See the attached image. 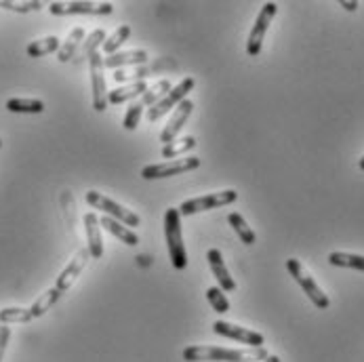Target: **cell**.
Here are the masks:
<instances>
[{
    "label": "cell",
    "mask_w": 364,
    "mask_h": 362,
    "mask_svg": "<svg viewBox=\"0 0 364 362\" xmlns=\"http://www.w3.org/2000/svg\"><path fill=\"white\" fill-rule=\"evenodd\" d=\"M267 356L265 348L228 350L217 346H190L183 350V361L188 362H259Z\"/></svg>",
    "instance_id": "obj_1"
},
{
    "label": "cell",
    "mask_w": 364,
    "mask_h": 362,
    "mask_svg": "<svg viewBox=\"0 0 364 362\" xmlns=\"http://www.w3.org/2000/svg\"><path fill=\"white\" fill-rule=\"evenodd\" d=\"M164 238L168 247V257L173 267L183 270L188 265V253L183 245V234H181V215L177 208H166L164 213Z\"/></svg>",
    "instance_id": "obj_2"
},
{
    "label": "cell",
    "mask_w": 364,
    "mask_h": 362,
    "mask_svg": "<svg viewBox=\"0 0 364 362\" xmlns=\"http://www.w3.org/2000/svg\"><path fill=\"white\" fill-rule=\"evenodd\" d=\"M85 201L89 203V207L104 211L107 217H112V219L120 221V223H122V225H127V228H137V225H141V219H139V215H137V213H133L131 208H127V207H122V205H118V203H114L112 198L104 196L102 192L89 190V192L85 194Z\"/></svg>",
    "instance_id": "obj_3"
},
{
    "label": "cell",
    "mask_w": 364,
    "mask_h": 362,
    "mask_svg": "<svg viewBox=\"0 0 364 362\" xmlns=\"http://www.w3.org/2000/svg\"><path fill=\"white\" fill-rule=\"evenodd\" d=\"M287 270H289V274L295 278V282L304 289V293L310 297V302H312L318 310H326V308L331 306V299H328L326 293L316 284V280H314L312 276L306 272V267L301 265L299 259H287Z\"/></svg>",
    "instance_id": "obj_4"
},
{
    "label": "cell",
    "mask_w": 364,
    "mask_h": 362,
    "mask_svg": "<svg viewBox=\"0 0 364 362\" xmlns=\"http://www.w3.org/2000/svg\"><path fill=\"white\" fill-rule=\"evenodd\" d=\"M236 198H238L236 190H221V192H213V194H207V196L190 198V201L181 203V207L177 211H179V215L188 217V215H196V213H203V211L232 205V203H236Z\"/></svg>",
    "instance_id": "obj_5"
},
{
    "label": "cell",
    "mask_w": 364,
    "mask_h": 362,
    "mask_svg": "<svg viewBox=\"0 0 364 362\" xmlns=\"http://www.w3.org/2000/svg\"><path fill=\"white\" fill-rule=\"evenodd\" d=\"M200 166V158L196 156H188V158H175V160H166V162H158L141 169V177L144 179H162V177H173V175H181L188 171H194Z\"/></svg>",
    "instance_id": "obj_6"
},
{
    "label": "cell",
    "mask_w": 364,
    "mask_h": 362,
    "mask_svg": "<svg viewBox=\"0 0 364 362\" xmlns=\"http://www.w3.org/2000/svg\"><path fill=\"white\" fill-rule=\"evenodd\" d=\"M194 87H196V80L192 78V76H188V78H183L177 87H173L156 105H152L150 110H148V120H158V118H162L164 114H168L173 107H177V105L181 104L183 100H186V95L190 93V91H194Z\"/></svg>",
    "instance_id": "obj_7"
},
{
    "label": "cell",
    "mask_w": 364,
    "mask_h": 362,
    "mask_svg": "<svg viewBox=\"0 0 364 362\" xmlns=\"http://www.w3.org/2000/svg\"><path fill=\"white\" fill-rule=\"evenodd\" d=\"M276 11H278L276 2H265V4L261 6L259 15H257V19H255V23H253V30H251V34H249V41H247V53H249L251 57H257L261 53L263 38H265V34H267V30H269L272 19L276 17Z\"/></svg>",
    "instance_id": "obj_8"
},
{
    "label": "cell",
    "mask_w": 364,
    "mask_h": 362,
    "mask_svg": "<svg viewBox=\"0 0 364 362\" xmlns=\"http://www.w3.org/2000/svg\"><path fill=\"white\" fill-rule=\"evenodd\" d=\"M114 4L109 2H51L49 13L57 17L65 15H109Z\"/></svg>",
    "instance_id": "obj_9"
},
{
    "label": "cell",
    "mask_w": 364,
    "mask_h": 362,
    "mask_svg": "<svg viewBox=\"0 0 364 362\" xmlns=\"http://www.w3.org/2000/svg\"><path fill=\"white\" fill-rule=\"evenodd\" d=\"M104 55L97 51L89 57V72H91V91H93V107L104 112L107 107V89L104 76Z\"/></svg>",
    "instance_id": "obj_10"
},
{
    "label": "cell",
    "mask_w": 364,
    "mask_h": 362,
    "mask_svg": "<svg viewBox=\"0 0 364 362\" xmlns=\"http://www.w3.org/2000/svg\"><path fill=\"white\" fill-rule=\"evenodd\" d=\"M213 331L221 337H230V339H236L240 344H247L249 348H263V344H265L263 335L257 331H251L247 326H238V324H232L225 320H215Z\"/></svg>",
    "instance_id": "obj_11"
},
{
    "label": "cell",
    "mask_w": 364,
    "mask_h": 362,
    "mask_svg": "<svg viewBox=\"0 0 364 362\" xmlns=\"http://www.w3.org/2000/svg\"><path fill=\"white\" fill-rule=\"evenodd\" d=\"M89 259H91V255H89V249H80L74 257H72V261L61 270V274L57 276V280H55V289H59L61 293H65L76 280H78V276L82 274V270L87 267V263H89Z\"/></svg>",
    "instance_id": "obj_12"
},
{
    "label": "cell",
    "mask_w": 364,
    "mask_h": 362,
    "mask_svg": "<svg viewBox=\"0 0 364 362\" xmlns=\"http://www.w3.org/2000/svg\"><path fill=\"white\" fill-rule=\"evenodd\" d=\"M194 112V104L190 102V100H183L181 104L175 107V112H173V116L168 118V122H166V127L162 129V133H160V142L166 146V144H171V142H175V137L179 135V131H181V127L186 124V120L190 118V114Z\"/></svg>",
    "instance_id": "obj_13"
},
{
    "label": "cell",
    "mask_w": 364,
    "mask_h": 362,
    "mask_svg": "<svg viewBox=\"0 0 364 362\" xmlns=\"http://www.w3.org/2000/svg\"><path fill=\"white\" fill-rule=\"evenodd\" d=\"M207 261L208 265H210L213 276H215L217 282H219V289H221L223 293H225V291H228V293L236 291V280L230 276V270H228V265H225V261H223L221 251H219V249H208Z\"/></svg>",
    "instance_id": "obj_14"
},
{
    "label": "cell",
    "mask_w": 364,
    "mask_h": 362,
    "mask_svg": "<svg viewBox=\"0 0 364 362\" xmlns=\"http://www.w3.org/2000/svg\"><path fill=\"white\" fill-rule=\"evenodd\" d=\"M85 232H87V249L93 259L104 255V238H102V223L95 213L85 215Z\"/></svg>",
    "instance_id": "obj_15"
},
{
    "label": "cell",
    "mask_w": 364,
    "mask_h": 362,
    "mask_svg": "<svg viewBox=\"0 0 364 362\" xmlns=\"http://www.w3.org/2000/svg\"><path fill=\"white\" fill-rule=\"evenodd\" d=\"M146 61H148V53L141 51V49H135V51L107 55V57H104V68L118 70V68H124V65H144Z\"/></svg>",
    "instance_id": "obj_16"
},
{
    "label": "cell",
    "mask_w": 364,
    "mask_h": 362,
    "mask_svg": "<svg viewBox=\"0 0 364 362\" xmlns=\"http://www.w3.org/2000/svg\"><path fill=\"white\" fill-rule=\"evenodd\" d=\"M100 223L104 225L105 230H107L112 236H116V238H118V240H122L124 245H129V247H137V245H139V236H137L131 228L122 225L120 221H116V219H112V217L104 215V217L100 219Z\"/></svg>",
    "instance_id": "obj_17"
},
{
    "label": "cell",
    "mask_w": 364,
    "mask_h": 362,
    "mask_svg": "<svg viewBox=\"0 0 364 362\" xmlns=\"http://www.w3.org/2000/svg\"><path fill=\"white\" fill-rule=\"evenodd\" d=\"M82 41H85V28H74L70 34H68V38L63 41V45L59 47V51H57V59L61 61V63H68V61H72L74 59V55L78 53L80 49V45H82Z\"/></svg>",
    "instance_id": "obj_18"
},
{
    "label": "cell",
    "mask_w": 364,
    "mask_h": 362,
    "mask_svg": "<svg viewBox=\"0 0 364 362\" xmlns=\"http://www.w3.org/2000/svg\"><path fill=\"white\" fill-rule=\"evenodd\" d=\"M146 91H148L146 80H141V82H131V85H127V87H118V89L109 91V93H107V104H124V102H129V100H133V97L144 95Z\"/></svg>",
    "instance_id": "obj_19"
},
{
    "label": "cell",
    "mask_w": 364,
    "mask_h": 362,
    "mask_svg": "<svg viewBox=\"0 0 364 362\" xmlns=\"http://www.w3.org/2000/svg\"><path fill=\"white\" fill-rule=\"evenodd\" d=\"M105 38H107V34H105V30H95V32H91V36H85V41H82V47L78 49V53L74 55V61L76 63H80V61H89V57L93 55V53H97L100 47H104Z\"/></svg>",
    "instance_id": "obj_20"
},
{
    "label": "cell",
    "mask_w": 364,
    "mask_h": 362,
    "mask_svg": "<svg viewBox=\"0 0 364 362\" xmlns=\"http://www.w3.org/2000/svg\"><path fill=\"white\" fill-rule=\"evenodd\" d=\"M228 223L232 225V230L238 234V238L247 245V247H251V245H255V240H257V236H255V232H253V228L247 223V219L240 215V213H230L228 215Z\"/></svg>",
    "instance_id": "obj_21"
},
{
    "label": "cell",
    "mask_w": 364,
    "mask_h": 362,
    "mask_svg": "<svg viewBox=\"0 0 364 362\" xmlns=\"http://www.w3.org/2000/svg\"><path fill=\"white\" fill-rule=\"evenodd\" d=\"M196 144H198V142H196V137H192V135L181 137V139H175V142H171V144H166V146L162 148V158L175 160L177 156L192 152V150L196 148Z\"/></svg>",
    "instance_id": "obj_22"
},
{
    "label": "cell",
    "mask_w": 364,
    "mask_h": 362,
    "mask_svg": "<svg viewBox=\"0 0 364 362\" xmlns=\"http://www.w3.org/2000/svg\"><path fill=\"white\" fill-rule=\"evenodd\" d=\"M6 110L15 114H43L45 102L41 100H26V97H13L6 102Z\"/></svg>",
    "instance_id": "obj_23"
},
{
    "label": "cell",
    "mask_w": 364,
    "mask_h": 362,
    "mask_svg": "<svg viewBox=\"0 0 364 362\" xmlns=\"http://www.w3.org/2000/svg\"><path fill=\"white\" fill-rule=\"evenodd\" d=\"M63 293L59 291V289H49V291H45L34 304H32V308H30V312H32V318H41V316H45L47 312L51 310L53 306L59 302V297H61Z\"/></svg>",
    "instance_id": "obj_24"
},
{
    "label": "cell",
    "mask_w": 364,
    "mask_h": 362,
    "mask_svg": "<svg viewBox=\"0 0 364 362\" xmlns=\"http://www.w3.org/2000/svg\"><path fill=\"white\" fill-rule=\"evenodd\" d=\"M61 43L57 36H45L41 41H34L28 45V55L30 57H45V55H51V53L59 51Z\"/></svg>",
    "instance_id": "obj_25"
},
{
    "label": "cell",
    "mask_w": 364,
    "mask_h": 362,
    "mask_svg": "<svg viewBox=\"0 0 364 362\" xmlns=\"http://www.w3.org/2000/svg\"><path fill=\"white\" fill-rule=\"evenodd\" d=\"M328 263L337 265V267H352V270H360L364 272V255L356 253H341V251H333L328 255Z\"/></svg>",
    "instance_id": "obj_26"
},
{
    "label": "cell",
    "mask_w": 364,
    "mask_h": 362,
    "mask_svg": "<svg viewBox=\"0 0 364 362\" xmlns=\"http://www.w3.org/2000/svg\"><path fill=\"white\" fill-rule=\"evenodd\" d=\"M129 36H131V26L129 23H124V26H120L112 36H107L104 43V53L105 57L107 55H114V53H118V49L129 41Z\"/></svg>",
    "instance_id": "obj_27"
},
{
    "label": "cell",
    "mask_w": 364,
    "mask_h": 362,
    "mask_svg": "<svg viewBox=\"0 0 364 362\" xmlns=\"http://www.w3.org/2000/svg\"><path fill=\"white\" fill-rule=\"evenodd\" d=\"M173 87H171V80H166V78H162V80H158L154 87H148V91L141 95V105L144 107H148V105H156L168 91H171Z\"/></svg>",
    "instance_id": "obj_28"
},
{
    "label": "cell",
    "mask_w": 364,
    "mask_h": 362,
    "mask_svg": "<svg viewBox=\"0 0 364 362\" xmlns=\"http://www.w3.org/2000/svg\"><path fill=\"white\" fill-rule=\"evenodd\" d=\"M32 312L30 308H2L0 310V324H15V322H30Z\"/></svg>",
    "instance_id": "obj_29"
},
{
    "label": "cell",
    "mask_w": 364,
    "mask_h": 362,
    "mask_svg": "<svg viewBox=\"0 0 364 362\" xmlns=\"http://www.w3.org/2000/svg\"><path fill=\"white\" fill-rule=\"evenodd\" d=\"M207 299H208V304L213 306V310L217 312V314H225V312H230V299L225 297V293H223L219 287H208Z\"/></svg>",
    "instance_id": "obj_30"
},
{
    "label": "cell",
    "mask_w": 364,
    "mask_h": 362,
    "mask_svg": "<svg viewBox=\"0 0 364 362\" xmlns=\"http://www.w3.org/2000/svg\"><path fill=\"white\" fill-rule=\"evenodd\" d=\"M45 4L41 0H28V2H11V0H0V9L13 11V13H34L41 11Z\"/></svg>",
    "instance_id": "obj_31"
},
{
    "label": "cell",
    "mask_w": 364,
    "mask_h": 362,
    "mask_svg": "<svg viewBox=\"0 0 364 362\" xmlns=\"http://www.w3.org/2000/svg\"><path fill=\"white\" fill-rule=\"evenodd\" d=\"M141 114H144V105H141V102L131 104L129 107H127V114H124L122 127H124L127 131H135V129H137V124H139Z\"/></svg>",
    "instance_id": "obj_32"
},
{
    "label": "cell",
    "mask_w": 364,
    "mask_h": 362,
    "mask_svg": "<svg viewBox=\"0 0 364 362\" xmlns=\"http://www.w3.org/2000/svg\"><path fill=\"white\" fill-rule=\"evenodd\" d=\"M146 76H148V70L144 68V65H137L135 70H116L114 72V80L116 82H127V80H135V82H141V80H146Z\"/></svg>",
    "instance_id": "obj_33"
},
{
    "label": "cell",
    "mask_w": 364,
    "mask_h": 362,
    "mask_svg": "<svg viewBox=\"0 0 364 362\" xmlns=\"http://www.w3.org/2000/svg\"><path fill=\"white\" fill-rule=\"evenodd\" d=\"M9 339H11V329L4 324V326H0V362H2V358H4V352H6Z\"/></svg>",
    "instance_id": "obj_34"
},
{
    "label": "cell",
    "mask_w": 364,
    "mask_h": 362,
    "mask_svg": "<svg viewBox=\"0 0 364 362\" xmlns=\"http://www.w3.org/2000/svg\"><path fill=\"white\" fill-rule=\"evenodd\" d=\"M341 6L348 9V11H356L358 9V2H341Z\"/></svg>",
    "instance_id": "obj_35"
},
{
    "label": "cell",
    "mask_w": 364,
    "mask_h": 362,
    "mask_svg": "<svg viewBox=\"0 0 364 362\" xmlns=\"http://www.w3.org/2000/svg\"><path fill=\"white\" fill-rule=\"evenodd\" d=\"M263 362H280V358L278 356H267Z\"/></svg>",
    "instance_id": "obj_36"
},
{
    "label": "cell",
    "mask_w": 364,
    "mask_h": 362,
    "mask_svg": "<svg viewBox=\"0 0 364 362\" xmlns=\"http://www.w3.org/2000/svg\"><path fill=\"white\" fill-rule=\"evenodd\" d=\"M358 166H360V169H363V171H364V156H363V158H360V162H358Z\"/></svg>",
    "instance_id": "obj_37"
},
{
    "label": "cell",
    "mask_w": 364,
    "mask_h": 362,
    "mask_svg": "<svg viewBox=\"0 0 364 362\" xmlns=\"http://www.w3.org/2000/svg\"><path fill=\"white\" fill-rule=\"evenodd\" d=\"M0 148H2V139H0Z\"/></svg>",
    "instance_id": "obj_38"
},
{
    "label": "cell",
    "mask_w": 364,
    "mask_h": 362,
    "mask_svg": "<svg viewBox=\"0 0 364 362\" xmlns=\"http://www.w3.org/2000/svg\"><path fill=\"white\" fill-rule=\"evenodd\" d=\"M0 326H2V324H0Z\"/></svg>",
    "instance_id": "obj_39"
}]
</instances>
